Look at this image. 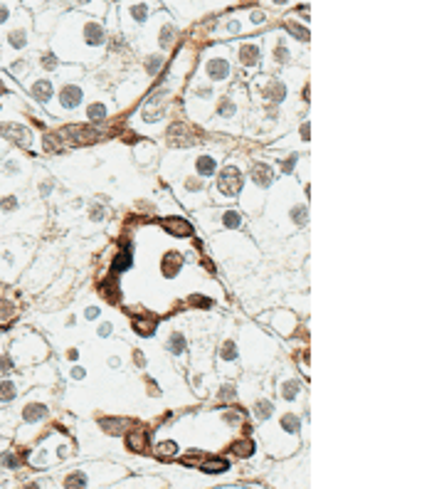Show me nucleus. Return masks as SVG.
I'll use <instances>...</instances> for the list:
<instances>
[{"label":"nucleus","mask_w":444,"mask_h":489,"mask_svg":"<svg viewBox=\"0 0 444 489\" xmlns=\"http://www.w3.org/2000/svg\"><path fill=\"white\" fill-rule=\"evenodd\" d=\"M240 173L235 171V168H227L225 173H222V178H220V191L225 193V196H235L237 191H240Z\"/></svg>","instance_id":"1"},{"label":"nucleus","mask_w":444,"mask_h":489,"mask_svg":"<svg viewBox=\"0 0 444 489\" xmlns=\"http://www.w3.org/2000/svg\"><path fill=\"white\" fill-rule=\"evenodd\" d=\"M82 101V87H77V84H67L62 89V104L67 109H72V106H77Z\"/></svg>","instance_id":"2"},{"label":"nucleus","mask_w":444,"mask_h":489,"mask_svg":"<svg viewBox=\"0 0 444 489\" xmlns=\"http://www.w3.org/2000/svg\"><path fill=\"white\" fill-rule=\"evenodd\" d=\"M2 134L5 136H12L17 143H25V146L30 143V131L25 126H20V124H5L2 126Z\"/></svg>","instance_id":"3"},{"label":"nucleus","mask_w":444,"mask_h":489,"mask_svg":"<svg viewBox=\"0 0 444 489\" xmlns=\"http://www.w3.org/2000/svg\"><path fill=\"white\" fill-rule=\"evenodd\" d=\"M32 94H35L37 101H50V97H52V82L50 79H37L32 84Z\"/></svg>","instance_id":"4"},{"label":"nucleus","mask_w":444,"mask_h":489,"mask_svg":"<svg viewBox=\"0 0 444 489\" xmlns=\"http://www.w3.org/2000/svg\"><path fill=\"white\" fill-rule=\"evenodd\" d=\"M15 395H17V383L12 378L0 381V403H10L15 400Z\"/></svg>","instance_id":"5"},{"label":"nucleus","mask_w":444,"mask_h":489,"mask_svg":"<svg viewBox=\"0 0 444 489\" xmlns=\"http://www.w3.org/2000/svg\"><path fill=\"white\" fill-rule=\"evenodd\" d=\"M207 72H210V77H212V79H222V77H227L230 67H227V62H225V60H212V62L207 65Z\"/></svg>","instance_id":"6"},{"label":"nucleus","mask_w":444,"mask_h":489,"mask_svg":"<svg viewBox=\"0 0 444 489\" xmlns=\"http://www.w3.org/2000/svg\"><path fill=\"white\" fill-rule=\"evenodd\" d=\"M22 415H25V420L27 422H37V420H42L45 415H47V410H45V405H27L25 410H22Z\"/></svg>","instance_id":"7"},{"label":"nucleus","mask_w":444,"mask_h":489,"mask_svg":"<svg viewBox=\"0 0 444 489\" xmlns=\"http://www.w3.org/2000/svg\"><path fill=\"white\" fill-rule=\"evenodd\" d=\"M254 183L257 186H266L269 183V178H271V171H269V166H257L254 168Z\"/></svg>","instance_id":"8"},{"label":"nucleus","mask_w":444,"mask_h":489,"mask_svg":"<svg viewBox=\"0 0 444 489\" xmlns=\"http://www.w3.org/2000/svg\"><path fill=\"white\" fill-rule=\"evenodd\" d=\"M197 171H200L202 176H210V173L215 171V161H212L210 156H200V158H197Z\"/></svg>","instance_id":"9"},{"label":"nucleus","mask_w":444,"mask_h":489,"mask_svg":"<svg viewBox=\"0 0 444 489\" xmlns=\"http://www.w3.org/2000/svg\"><path fill=\"white\" fill-rule=\"evenodd\" d=\"M222 222L230 225V227H237V225H242V217H240L237 212H225V215H222Z\"/></svg>","instance_id":"10"},{"label":"nucleus","mask_w":444,"mask_h":489,"mask_svg":"<svg viewBox=\"0 0 444 489\" xmlns=\"http://www.w3.org/2000/svg\"><path fill=\"white\" fill-rule=\"evenodd\" d=\"M168 230H173L176 235H183V232L188 235L190 232V225L188 222H168Z\"/></svg>","instance_id":"11"},{"label":"nucleus","mask_w":444,"mask_h":489,"mask_svg":"<svg viewBox=\"0 0 444 489\" xmlns=\"http://www.w3.org/2000/svg\"><path fill=\"white\" fill-rule=\"evenodd\" d=\"M106 114V109L101 106V104H94V106H89V119L91 121H96V119H101Z\"/></svg>","instance_id":"12"},{"label":"nucleus","mask_w":444,"mask_h":489,"mask_svg":"<svg viewBox=\"0 0 444 489\" xmlns=\"http://www.w3.org/2000/svg\"><path fill=\"white\" fill-rule=\"evenodd\" d=\"M96 314H99V309H94V306H91V309H87V316H89V319H94Z\"/></svg>","instance_id":"13"},{"label":"nucleus","mask_w":444,"mask_h":489,"mask_svg":"<svg viewBox=\"0 0 444 489\" xmlns=\"http://www.w3.org/2000/svg\"><path fill=\"white\" fill-rule=\"evenodd\" d=\"M109 331H111V326H109V324H104V326H101V329H99V334H101V336H106V334H109Z\"/></svg>","instance_id":"14"}]
</instances>
